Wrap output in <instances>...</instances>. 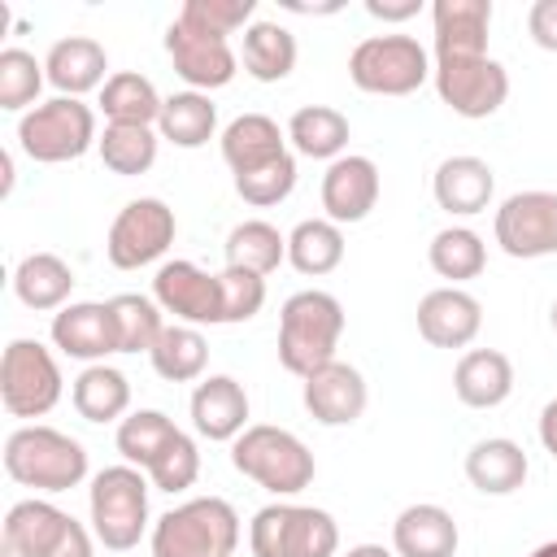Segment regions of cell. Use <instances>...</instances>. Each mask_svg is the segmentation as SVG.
I'll list each match as a JSON object with an SVG mask.
<instances>
[{
  "label": "cell",
  "instance_id": "obj_30",
  "mask_svg": "<svg viewBox=\"0 0 557 557\" xmlns=\"http://www.w3.org/2000/svg\"><path fill=\"white\" fill-rule=\"evenodd\" d=\"M218 131V104L205 91H174L161 104L157 117V135L170 139L174 148H200L209 144Z\"/></svg>",
  "mask_w": 557,
  "mask_h": 557
},
{
  "label": "cell",
  "instance_id": "obj_34",
  "mask_svg": "<svg viewBox=\"0 0 557 557\" xmlns=\"http://www.w3.org/2000/svg\"><path fill=\"white\" fill-rule=\"evenodd\" d=\"M148 361H152V370H157L165 383H191V379L205 374L209 344H205V335H200L196 326H187V322H170V326L161 331V339L152 344Z\"/></svg>",
  "mask_w": 557,
  "mask_h": 557
},
{
  "label": "cell",
  "instance_id": "obj_28",
  "mask_svg": "<svg viewBox=\"0 0 557 557\" xmlns=\"http://www.w3.org/2000/svg\"><path fill=\"white\" fill-rule=\"evenodd\" d=\"M13 292L26 309H39V313L65 309V300L74 292V270L57 252H30L13 270Z\"/></svg>",
  "mask_w": 557,
  "mask_h": 557
},
{
  "label": "cell",
  "instance_id": "obj_18",
  "mask_svg": "<svg viewBox=\"0 0 557 557\" xmlns=\"http://www.w3.org/2000/svg\"><path fill=\"white\" fill-rule=\"evenodd\" d=\"M483 326V305L461 287H435L418 300V335L435 348H466Z\"/></svg>",
  "mask_w": 557,
  "mask_h": 557
},
{
  "label": "cell",
  "instance_id": "obj_27",
  "mask_svg": "<svg viewBox=\"0 0 557 557\" xmlns=\"http://www.w3.org/2000/svg\"><path fill=\"white\" fill-rule=\"evenodd\" d=\"M527 453L522 444L505 440V435H492V440H479L470 453H466V479L483 492V496H509L527 483Z\"/></svg>",
  "mask_w": 557,
  "mask_h": 557
},
{
  "label": "cell",
  "instance_id": "obj_42",
  "mask_svg": "<svg viewBox=\"0 0 557 557\" xmlns=\"http://www.w3.org/2000/svg\"><path fill=\"white\" fill-rule=\"evenodd\" d=\"M252 13H257V0H187L178 9V22L205 30V35H235L239 26L248 30L252 26Z\"/></svg>",
  "mask_w": 557,
  "mask_h": 557
},
{
  "label": "cell",
  "instance_id": "obj_50",
  "mask_svg": "<svg viewBox=\"0 0 557 557\" xmlns=\"http://www.w3.org/2000/svg\"><path fill=\"white\" fill-rule=\"evenodd\" d=\"M344 557H396V548H383V544H357V548H348Z\"/></svg>",
  "mask_w": 557,
  "mask_h": 557
},
{
  "label": "cell",
  "instance_id": "obj_17",
  "mask_svg": "<svg viewBox=\"0 0 557 557\" xmlns=\"http://www.w3.org/2000/svg\"><path fill=\"white\" fill-rule=\"evenodd\" d=\"M379 205V165L370 157H339L326 165L322 174V209L335 226L344 222H361L370 218V209Z\"/></svg>",
  "mask_w": 557,
  "mask_h": 557
},
{
  "label": "cell",
  "instance_id": "obj_43",
  "mask_svg": "<svg viewBox=\"0 0 557 557\" xmlns=\"http://www.w3.org/2000/svg\"><path fill=\"white\" fill-rule=\"evenodd\" d=\"M292 187H296V157H292V152L278 157V161H270V165H261V170L235 174L239 200H248V205H257V209H270V205H278V200H287Z\"/></svg>",
  "mask_w": 557,
  "mask_h": 557
},
{
  "label": "cell",
  "instance_id": "obj_9",
  "mask_svg": "<svg viewBox=\"0 0 557 557\" xmlns=\"http://www.w3.org/2000/svg\"><path fill=\"white\" fill-rule=\"evenodd\" d=\"M61 400V366L39 339H9L0 357V405L9 418H44Z\"/></svg>",
  "mask_w": 557,
  "mask_h": 557
},
{
  "label": "cell",
  "instance_id": "obj_6",
  "mask_svg": "<svg viewBox=\"0 0 557 557\" xmlns=\"http://www.w3.org/2000/svg\"><path fill=\"white\" fill-rule=\"evenodd\" d=\"M91 531L104 548L126 553L139 544L144 527H148V479L139 466H104L91 479Z\"/></svg>",
  "mask_w": 557,
  "mask_h": 557
},
{
  "label": "cell",
  "instance_id": "obj_29",
  "mask_svg": "<svg viewBox=\"0 0 557 557\" xmlns=\"http://www.w3.org/2000/svg\"><path fill=\"white\" fill-rule=\"evenodd\" d=\"M287 139L300 157L339 161L344 148H348V117L331 104H305L287 117Z\"/></svg>",
  "mask_w": 557,
  "mask_h": 557
},
{
  "label": "cell",
  "instance_id": "obj_35",
  "mask_svg": "<svg viewBox=\"0 0 557 557\" xmlns=\"http://www.w3.org/2000/svg\"><path fill=\"white\" fill-rule=\"evenodd\" d=\"M278 261H287V235H278V226L248 218L239 226H231L226 235V265L235 270H252V274H270L278 270Z\"/></svg>",
  "mask_w": 557,
  "mask_h": 557
},
{
  "label": "cell",
  "instance_id": "obj_19",
  "mask_svg": "<svg viewBox=\"0 0 557 557\" xmlns=\"http://www.w3.org/2000/svg\"><path fill=\"white\" fill-rule=\"evenodd\" d=\"M52 344L65 357H78V361H91V366L104 361L109 352H117L109 300H74L65 309H57V318H52Z\"/></svg>",
  "mask_w": 557,
  "mask_h": 557
},
{
  "label": "cell",
  "instance_id": "obj_22",
  "mask_svg": "<svg viewBox=\"0 0 557 557\" xmlns=\"http://www.w3.org/2000/svg\"><path fill=\"white\" fill-rule=\"evenodd\" d=\"M104 70H109V57H104V48L91 39V35H65V39H57L52 48H48V57H44V74H48V83L61 91V96H83V91H91V87H104L109 78H104Z\"/></svg>",
  "mask_w": 557,
  "mask_h": 557
},
{
  "label": "cell",
  "instance_id": "obj_39",
  "mask_svg": "<svg viewBox=\"0 0 557 557\" xmlns=\"http://www.w3.org/2000/svg\"><path fill=\"white\" fill-rule=\"evenodd\" d=\"M174 435H178V426L161 409H135V413H126L117 422V453L126 457V466L148 470Z\"/></svg>",
  "mask_w": 557,
  "mask_h": 557
},
{
  "label": "cell",
  "instance_id": "obj_45",
  "mask_svg": "<svg viewBox=\"0 0 557 557\" xmlns=\"http://www.w3.org/2000/svg\"><path fill=\"white\" fill-rule=\"evenodd\" d=\"M218 278H222V326L226 322H248V318L261 313V305H265V278L261 274L226 265Z\"/></svg>",
  "mask_w": 557,
  "mask_h": 557
},
{
  "label": "cell",
  "instance_id": "obj_2",
  "mask_svg": "<svg viewBox=\"0 0 557 557\" xmlns=\"http://www.w3.org/2000/svg\"><path fill=\"white\" fill-rule=\"evenodd\" d=\"M4 470L35 492H70L87 479V448L57 426H17L4 440Z\"/></svg>",
  "mask_w": 557,
  "mask_h": 557
},
{
  "label": "cell",
  "instance_id": "obj_48",
  "mask_svg": "<svg viewBox=\"0 0 557 557\" xmlns=\"http://www.w3.org/2000/svg\"><path fill=\"white\" fill-rule=\"evenodd\" d=\"M422 9V0H366V13L379 22H409Z\"/></svg>",
  "mask_w": 557,
  "mask_h": 557
},
{
  "label": "cell",
  "instance_id": "obj_13",
  "mask_svg": "<svg viewBox=\"0 0 557 557\" xmlns=\"http://www.w3.org/2000/svg\"><path fill=\"white\" fill-rule=\"evenodd\" d=\"M152 300L187 326H222V278L205 274L196 261H165L152 278Z\"/></svg>",
  "mask_w": 557,
  "mask_h": 557
},
{
  "label": "cell",
  "instance_id": "obj_51",
  "mask_svg": "<svg viewBox=\"0 0 557 557\" xmlns=\"http://www.w3.org/2000/svg\"><path fill=\"white\" fill-rule=\"evenodd\" d=\"M531 557H557V540H548V544H540Z\"/></svg>",
  "mask_w": 557,
  "mask_h": 557
},
{
  "label": "cell",
  "instance_id": "obj_32",
  "mask_svg": "<svg viewBox=\"0 0 557 557\" xmlns=\"http://www.w3.org/2000/svg\"><path fill=\"white\" fill-rule=\"evenodd\" d=\"M70 400H74L78 418H87V422H117L126 413V405H131V383H126L122 370L96 361L74 379Z\"/></svg>",
  "mask_w": 557,
  "mask_h": 557
},
{
  "label": "cell",
  "instance_id": "obj_10",
  "mask_svg": "<svg viewBox=\"0 0 557 557\" xmlns=\"http://www.w3.org/2000/svg\"><path fill=\"white\" fill-rule=\"evenodd\" d=\"M174 231H178L174 209L157 196H139L113 218L104 252L117 270H139V265H152L157 257H165V248L174 244Z\"/></svg>",
  "mask_w": 557,
  "mask_h": 557
},
{
  "label": "cell",
  "instance_id": "obj_25",
  "mask_svg": "<svg viewBox=\"0 0 557 557\" xmlns=\"http://www.w3.org/2000/svg\"><path fill=\"white\" fill-rule=\"evenodd\" d=\"M453 392L470 409H496L513 392V366L496 348H470L453 370Z\"/></svg>",
  "mask_w": 557,
  "mask_h": 557
},
{
  "label": "cell",
  "instance_id": "obj_33",
  "mask_svg": "<svg viewBox=\"0 0 557 557\" xmlns=\"http://www.w3.org/2000/svg\"><path fill=\"white\" fill-rule=\"evenodd\" d=\"M244 70L257 83H283L296 70V35L278 22H252L244 30Z\"/></svg>",
  "mask_w": 557,
  "mask_h": 557
},
{
  "label": "cell",
  "instance_id": "obj_40",
  "mask_svg": "<svg viewBox=\"0 0 557 557\" xmlns=\"http://www.w3.org/2000/svg\"><path fill=\"white\" fill-rule=\"evenodd\" d=\"M157 131L152 126H104V135H100V161L113 170V174H122V178H131V174H144V170H152V161H157Z\"/></svg>",
  "mask_w": 557,
  "mask_h": 557
},
{
  "label": "cell",
  "instance_id": "obj_23",
  "mask_svg": "<svg viewBox=\"0 0 557 557\" xmlns=\"http://www.w3.org/2000/svg\"><path fill=\"white\" fill-rule=\"evenodd\" d=\"M396 557H453L457 553V522L444 505H409L392 522Z\"/></svg>",
  "mask_w": 557,
  "mask_h": 557
},
{
  "label": "cell",
  "instance_id": "obj_21",
  "mask_svg": "<svg viewBox=\"0 0 557 557\" xmlns=\"http://www.w3.org/2000/svg\"><path fill=\"white\" fill-rule=\"evenodd\" d=\"M431 191H435V205L444 213H457V218H474L492 205V191H496V174L483 157H448L440 161L435 178H431Z\"/></svg>",
  "mask_w": 557,
  "mask_h": 557
},
{
  "label": "cell",
  "instance_id": "obj_3",
  "mask_svg": "<svg viewBox=\"0 0 557 557\" xmlns=\"http://www.w3.org/2000/svg\"><path fill=\"white\" fill-rule=\"evenodd\" d=\"M239 544V513L222 496L174 505L152 527V557H231Z\"/></svg>",
  "mask_w": 557,
  "mask_h": 557
},
{
  "label": "cell",
  "instance_id": "obj_38",
  "mask_svg": "<svg viewBox=\"0 0 557 557\" xmlns=\"http://www.w3.org/2000/svg\"><path fill=\"white\" fill-rule=\"evenodd\" d=\"M426 257H431V270L440 278H453V287L466 283V278H479L483 265H487V248H483V239L470 226H444L431 239Z\"/></svg>",
  "mask_w": 557,
  "mask_h": 557
},
{
  "label": "cell",
  "instance_id": "obj_20",
  "mask_svg": "<svg viewBox=\"0 0 557 557\" xmlns=\"http://www.w3.org/2000/svg\"><path fill=\"white\" fill-rule=\"evenodd\" d=\"M191 426L205 440H239L248 431V392L231 374H209L191 392Z\"/></svg>",
  "mask_w": 557,
  "mask_h": 557
},
{
  "label": "cell",
  "instance_id": "obj_36",
  "mask_svg": "<svg viewBox=\"0 0 557 557\" xmlns=\"http://www.w3.org/2000/svg\"><path fill=\"white\" fill-rule=\"evenodd\" d=\"M287 261L300 274H331L344 261V231L331 218H305L287 235Z\"/></svg>",
  "mask_w": 557,
  "mask_h": 557
},
{
  "label": "cell",
  "instance_id": "obj_11",
  "mask_svg": "<svg viewBox=\"0 0 557 557\" xmlns=\"http://www.w3.org/2000/svg\"><path fill=\"white\" fill-rule=\"evenodd\" d=\"M496 244L505 257L535 261L557 252V191H513L496 209Z\"/></svg>",
  "mask_w": 557,
  "mask_h": 557
},
{
  "label": "cell",
  "instance_id": "obj_46",
  "mask_svg": "<svg viewBox=\"0 0 557 557\" xmlns=\"http://www.w3.org/2000/svg\"><path fill=\"white\" fill-rule=\"evenodd\" d=\"M527 30L544 52H557V0H535L527 9Z\"/></svg>",
  "mask_w": 557,
  "mask_h": 557
},
{
  "label": "cell",
  "instance_id": "obj_37",
  "mask_svg": "<svg viewBox=\"0 0 557 557\" xmlns=\"http://www.w3.org/2000/svg\"><path fill=\"white\" fill-rule=\"evenodd\" d=\"M113 313V335H117V352H152V344L161 339L165 322H161V305L152 296L139 292H122L109 300Z\"/></svg>",
  "mask_w": 557,
  "mask_h": 557
},
{
  "label": "cell",
  "instance_id": "obj_7",
  "mask_svg": "<svg viewBox=\"0 0 557 557\" xmlns=\"http://www.w3.org/2000/svg\"><path fill=\"white\" fill-rule=\"evenodd\" d=\"M248 548L252 557H335L339 527L313 505H265L252 513Z\"/></svg>",
  "mask_w": 557,
  "mask_h": 557
},
{
  "label": "cell",
  "instance_id": "obj_5",
  "mask_svg": "<svg viewBox=\"0 0 557 557\" xmlns=\"http://www.w3.org/2000/svg\"><path fill=\"white\" fill-rule=\"evenodd\" d=\"M17 144L39 165L78 161L91 144H100L96 113H91V104H83L74 96H52V100H44V104H35V109L22 113Z\"/></svg>",
  "mask_w": 557,
  "mask_h": 557
},
{
  "label": "cell",
  "instance_id": "obj_24",
  "mask_svg": "<svg viewBox=\"0 0 557 557\" xmlns=\"http://www.w3.org/2000/svg\"><path fill=\"white\" fill-rule=\"evenodd\" d=\"M278 157H287V135L265 113H239L222 131V161L231 165V174L261 170V165H270Z\"/></svg>",
  "mask_w": 557,
  "mask_h": 557
},
{
  "label": "cell",
  "instance_id": "obj_41",
  "mask_svg": "<svg viewBox=\"0 0 557 557\" xmlns=\"http://www.w3.org/2000/svg\"><path fill=\"white\" fill-rule=\"evenodd\" d=\"M44 61H35L26 48H4L0 52V109L17 113V109H35L39 87H44Z\"/></svg>",
  "mask_w": 557,
  "mask_h": 557
},
{
  "label": "cell",
  "instance_id": "obj_49",
  "mask_svg": "<svg viewBox=\"0 0 557 557\" xmlns=\"http://www.w3.org/2000/svg\"><path fill=\"white\" fill-rule=\"evenodd\" d=\"M540 444H544V448L557 457V396H553V400L540 409Z\"/></svg>",
  "mask_w": 557,
  "mask_h": 557
},
{
  "label": "cell",
  "instance_id": "obj_31",
  "mask_svg": "<svg viewBox=\"0 0 557 557\" xmlns=\"http://www.w3.org/2000/svg\"><path fill=\"white\" fill-rule=\"evenodd\" d=\"M161 104L165 100L157 96V87L135 70H117L100 87V109L113 126H157Z\"/></svg>",
  "mask_w": 557,
  "mask_h": 557
},
{
  "label": "cell",
  "instance_id": "obj_15",
  "mask_svg": "<svg viewBox=\"0 0 557 557\" xmlns=\"http://www.w3.org/2000/svg\"><path fill=\"white\" fill-rule=\"evenodd\" d=\"M366 400H370L366 379L348 361H326L322 370H313L305 379V409L322 426H348V422H357L366 413Z\"/></svg>",
  "mask_w": 557,
  "mask_h": 557
},
{
  "label": "cell",
  "instance_id": "obj_4",
  "mask_svg": "<svg viewBox=\"0 0 557 557\" xmlns=\"http://www.w3.org/2000/svg\"><path fill=\"white\" fill-rule=\"evenodd\" d=\"M231 466L274 496H296L313 483V453L283 426L257 422L231 444Z\"/></svg>",
  "mask_w": 557,
  "mask_h": 557
},
{
  "label": "cell",
  "instance_id": "obj_14",
  "mask_svg": "<svg viewBox=\"0 0 557 557\" xmlns=\"http://www.w3.org/2000/svg\"><path fill=\"white\" fill-rule=\"evenodd\" d=\"M165 52L174 61V74L191 91H205V96L213 87H226L235 78V65H239V57L231 52V44L222 35H205V30H196V26L178 22V17L165 30Z\"/></svg>",
  "mask_w": 557,
  "mask_h": 557
},
{
  "label": "cell",
  "instance_id": "obj_47",
  "mask_svg": "<svg viewBox=\"0 0 557 557\" xmlns=\"http://www.w3.org/2000/svg\"><path fill=\"white\" fill-rule=\"evenodd\" d=\"M48 557H91V535H87V527L70 518L65 531H61V540L48 548Z\"/></svg>",
  "mask_w": 557,
  "mask_h": 557
},
{
  "label": "cell",
  "instance_id": "obj_8",
  "mask_svg": "<svg viewBox=\"0 0 557 557\" xmlns=\"http://www.w3.org/2000/svg\"><path fill=\"white\" fill-rule=\"evenodd\" d=\"M426 48L413 35H370L352 48L348 57V78L352 87L370 96H409L431 78Z\"/></svg>",
  "mask_w": 557,
  "mask_h": 557
},
{
  "label": "cell",
  "instance_id": "obj_44",
  "mask_svg": "<svg viewBox=\"0 0 557 557\" xmlns=\"http://www.w3.org/2000/svg\"><path fill=\"white\" fill-rule=\"evenodd\" d=\"M148 479H152V487H161V492H183V487H191V483L200 479V448H196V440H191L187 431H178V435L161 448V457L148 466Z\"/></svg>",
  "mask_w": 557,
  "mask_h": 557
},
{
  "label": "cell",
  "instance_id": "obj_52",
  "mask_svg": "<svg viewBox=\"0 0 557 557\" xmlns=\"http://www.w3.org/2000/svg\"><path fill=\"white\" fill-rule=\"evenodd\" d=\"M553 331H557V300H553Z\"/></svg>",
  "mask_w": 557,
  "mask_h": 557
},
{
  "label": "cell",
  "instance_id": "obj_26",
  "mask_svg": "<svg viewBox=\"0 0 557 557\" xmlns=\"http://www.w3.org/2000/svg\"><path fill=\"white\" fill-rule=\"evenodd\" d=\"M70 513L57 509L52 500H17L9 513H4V553L9 557H48V548L61 540Z\"/></svg>",
  "mask_w": 557,
  "mask_h": 557
},
{
  "label": "cell",
  "instance_id": "obj_12",
  "mask_svg": "<svg viewBox=\"0 0 557 557\" xmlns=\"http://www.w3.org/2000/svg\"><path fill=\"white\" fill-rule=\"evenodd\" d=\"M431 78H435L440 100H444L457 117H470V122L492 117V113L505 104V96H509V74H505V65L492 61V57L435 61Z\"/></svg>",
  "mask_w": 557,
  "mask_h": 557
},
{
  "label": "cell",
  "instance_id": "obj_16",
  "mask_svg": "<svg viewBox=\"0 0 557 557\" xmlns=\"http://www.w3.org/2000/svg\"><path fill=\"white\" fill-rule=\"evenodd\" d=\"M431 26H435V61L487 57L492 0H435Z\"/></svg>",
  "mask_w": 557,
  "mask_h": 557
},
{
  "label": "cell",
  "instance_id": "obj_1",
  "mask_svg": "<svg viewBox=\"0 0 557 557\" xmlns=\"http://www.w3.org/2000/svg\"><path fill=\"white\" fill-rule=\"evenodd\" d=\"M344 335V305L331 292H296L278 309V361L283 370L309 379L326 361H335Z\"/></svg>",
  "mask_w": 557,
  "mask_h": 557
}]
</instances>
